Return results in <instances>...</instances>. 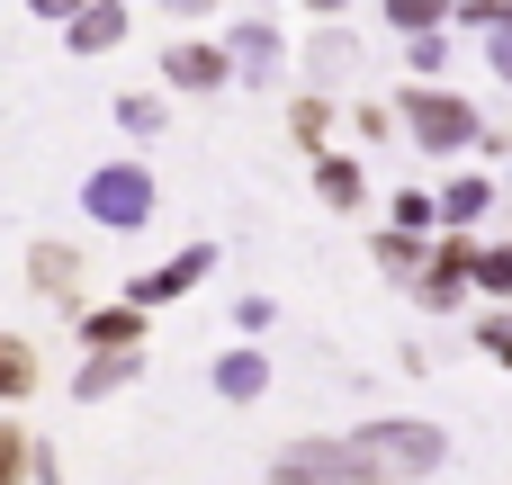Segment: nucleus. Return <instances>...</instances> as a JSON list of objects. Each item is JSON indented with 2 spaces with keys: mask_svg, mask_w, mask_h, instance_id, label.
I'll return each mask as SVG.
<instances>
[{
  "mask_svg": "<svg viewBox=\"0 0 512 485\" xmlns=\"http://www.w3.org/2000/svg\"><path fill=\"white\" fill-rule=\"evenodd\" d=\"M144 198H153V189H144L135 171H108V180L90 189V207H99L108 225H135V216H144Z\"/></svg>",
  "mask_w": 512,
  "mask_h": 485,
  "instance_id": "f257e3e1",
  "label": "nucleus"
},
{
  "mask_svg": "<svg viewBox=\"0 0 512 485\" xmlns=\"http://www.w3.org/2000/svg\"><path fill=\"white\" fill-rule=\"evenodd\" d=\"M171 81H180V90H216V81H225V54H198V45H180V54H171Z\"/></svg>",
  "mask_w": 512,
  "mask_h": 485,
  "instance_id": "f03ea898",
  "label": "nucleus"
},
{
  "mask_svg": "<svg viewBox=\"0 0 512 485\" xmlns=\"http://www.w3.org/2000/svg\"><path fill=\"white\" fill-rule=\"evenodd\" d=\"M27 270H36V288H45V297H72V279H81V261H72V252H54V243H45Z\"/></svg>",
  "mask_w": 512,
  "mask_h": 485,
  "instance_id": "7ed1b4c3",
  "label": "nucleus"
},
{
  "mask_svg": "<svg viewBox=\"0 0 512 485\" xmlns=\"http://www.w3.org/2000/svg\"><path fill=\"white\" fill-rule=\"evenodd\" d=\"M9 387H27V351H18V342H0V396H9Z\"/></svg>",
  "mask_w": 512,
  "mask_h": 485,
  "instance_id": "20e7f679",
  "label": "nucleus"
},
{
  "mask_svg": "<svg viewBox=\"0 0 512 485\" xmlns=\"http://www.w3.org/2000/svg\"><path fill=\"white\" fill-rule=\"evenodd\" d=\"M432 9H441V0H396V18H432Z\"/></svg>",
  "mask_w": 512,
  "mask_h": 485,
  "instance_id": "39448f33",
  "label": "nucleus"
},
{
  "mask_svg": "<svg viewBox=\"0 0 512 485\" xmlns=\"http://www.w3.org/2000/svg\"><path fill=\"white\" fill-rule=\"evenodd\" d=\"M36 9H45V18H63V9H81V0H36Z\"/></svg>",
  "mask_w": 512,
  "mask_h": 485,
  "instance_id": "423d86ee",
  "label": "nucleus"
},
{
  "mask_svg": "<svg viewBox=\"0 0 512 485\" xmlns=\"http://www.w3.org/2000/svg\"><path fill=\"white\" fill-rule=\"evenodd\" d=\"M162 9H207V0H162Z\"/></svg>",
  "mask_w": 512,
  "mask_h": 485,
  "instance_id": "0eeeda50",
  "label": "nucleus"
}]
</instances>
